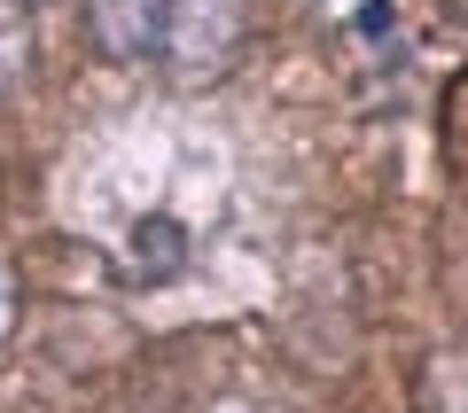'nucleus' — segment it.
Listing matches in <instances>:
<instances>
[{
    "label": "nucleus",
    "instance_id": "obj_1",
    "mask_svg": "<svg viewBox=\"0 0 468 413\" xmlns=\"http://www.w3.org/2000/svg\"><path fill=\"white\" fill-rule=\"evenodd\" d=\"M242 32V0H94V39L117 63L218 70Z\"/></svg>",
    "mask_w": 468,
    "mask_h": 413
},
{
    "label": "nucleus",
    "instance_id": "obj_2",
    "mask_svg": "<svg viewBox=\"0 0 468 413\" xmlns=\"http://www.w3.org/2000/svg\"><path fill=\"white\" fill-rule=\"evenodd\" d=\"M24 48H32V16H24V0H0V86L24 79Z\"/></svg>",
    "mask_w": 468,
    "mask_h": 413
},
{
    "label": "nucleus",
    "instance_id": "obj_3",
    "mask_svg": "<svg viewBox=\"0 0 468 413\" xmlns=\"http://www.w3.org/2000/svg\"><path fill=\"white\" fill-rule=\"evenodd\" d=\"M16 328V281H8V265H0V335Z\"/></svg>",
    "mask_w": 468,
    "mask_h": 413
}]
</instances>
